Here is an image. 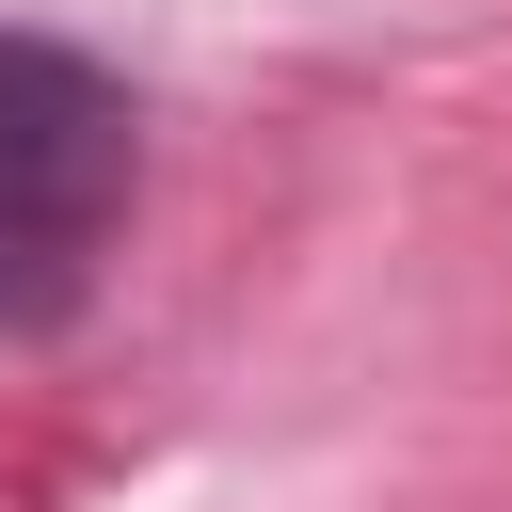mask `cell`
<instances>
[]
</instances>
